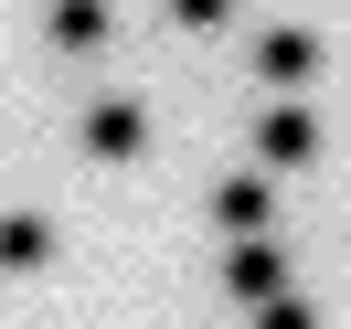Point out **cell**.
Wrapping results in <instances>:
<instances>
[{
    "instance_id": "cell-1",
    "label": "cell",
    "mask_w": 351,
    "mask_h": 329,
    "mask_svg": "<svg viewBox=\"0 0 351 329\" xmlns=\"http://www.w3.org/2000/svg\"><path fill=\"white\" fill-rule=\"evenodd\" d=\"M256 159H266V170H308V159H319V117H308L298 96H287V107H266V128H256Z\"/></svg>"
},
{
    "instance_id": "cell-2",
    "label": "cell",
    "mask_w": 351,
    "mask_h": 329,
    "mask_svg": "<svg viewBox=\"0 0 351 329\" xmlns=\"http://www.w3.org/2000/svg\"><path fill=\"white\" fill-rule=\"evenodd\" d=\"M256 75H266L277 96H298L308 75H319V32H298V22H287V32H266V43H256Z\"/></svg>"
},
{
    "instance_id": "cell-3",
    "label": "cell",
    "mask_w": 351,
    "mask_h": 329,
    "mask_svg": "<svg viewBox=\"0 0 351 329\" xmlns=\"http://www.w3.org/2000/svg\"><path fill=\"white\" fill-rule=\"evenodd\" d=\"M277 287H287V255H277L266 234H245L234 255H223V298H245V308H256V298H277Z\"/></svg>"
},
{
    "instance_id": "cell-4",
    "label": "cell",
    "mask_w": 351,
    "mask_h": 329,
    "mask_svg": "<svg viewBox=\"0 0 351 329\" xmlns=\"http://www.w3.org/2000/svg\"><path fill=\"white\" fill-rule=\"evenodd\" d=\"M86 149H96V159H138V149H149V117H138L128 96H107V107L86 117Z\"/></svg>"
},
{
    "instance_id": "cell-5",
    "label": "cell",
    "mask_w": 351,
    "mask_h": 329,
    "mask_svg": "<svg viewBox=\"0 0 351 329\" xmlns=\"http://www.w3.org/2000/svg\"><path fill=\"white\" fill-rule=\"evenodd\" d=\"M266 202H277V192H266V170H245V181H223V192H213V223H223V234H266Z\"/></svg>"
},
{
    "instance_id": "cell-6",
    "label": "cell",
    "mask_w": 351,
    "mask_h": 329,
    "mask_svg": "<svg viewBox=\"0 0 351 329\" xmlns=\"http://www.w3.org/2000/svg\"><path fill=\"white\" fill-rule=\"evenodd\" d=\"M0 265H11V276L53 265V223H43V213H0Z\"/></svg>"
},
{
    "instance_id": "cell-7",
    "label": "cell",
    "mask_w": 351,
    "mask_h": 329,
    "mask_svg": "<svg viewBox=\"0 0 351 329\" xmlns=\"http://www.w3.org/2000/svg\"><path fill=\"white\" fill-rule=\"evenodd\" d=\"M53 43H64V53H96V43H107V0H53Z\"/></svg>"
},
{
    "instance_id": "cell-8",
    "label": "cell",
    "mask_w": 351,
    "mask_h": 329,
    "mask_svg": "<svg viewBox=\"0 0 351 329\" xmlns=\"http://www.w3.org/2000/svg\"><path fill=\"white\" fill-rule=\"evenodd\" d=\"M256 329H319V308H308V298H287V287H277V298H256Z\"/></svg>"
},
{
    "instance_id": "cell-9",
    "label": "cell",
    "mask_w": 351,
    "mask_h": 329,
    "mask_svg": "<svg viewBox=\"0 0 351 329\" xmlns=\"http://www.w3.org/2000/svg\"><path fill=\"white\" fill-rule=\"evenodd\" d=\"M171 22H192V32H213V22H234V0H171Z\"/></svg>"
}]
</instances>
